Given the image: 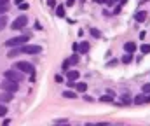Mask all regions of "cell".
<instances>
[{
    "mask_svg": "<svg viewBox=\"0 0 150 126\" xmlns=\"http://www.w3.org/2000/svg\"><path fill=\"white\" fill-rule=\"evenodd\" d=\"M122 61H124V63H131V61H133V56H129V54H127V56H124V58H122Z\"/></svg>",
    "mask_w": 150,
    "mask_h": 126,
    "instance_id": "obj_20",
    "label": "cell"
},
{
    "mask_svg": "<svg viewBox=\"0 0 150 126\" xmlns=\"http://www.w3.org/2000/svg\"><path fill=\"white\" fill-rule=\"evenodd\" d=\"M56 16H59V18L65 16V7H63V5H59V7L56 9Z\"/></svg>",
    "mask_w": 150,
    "mask_h": 126,
    "instance_id": "obj_16",
    "label": "cell"
},
{
    "mask_svg": "<svg viewBox=\"0 0 150 126\" xmlns=\"http://www.w3.org/2000/svg\"><path fill=\"white\" fill-rule=\"evenodd\" d=\"M74 4H75V0H68V2H67V5H68V7H72Z\"/></svg>",
    "mask_w": 150,
    "mask_h": 126,
    "instance_id": "obj_26",
    "label": "cell"
},
{
    "mask_svg": "<svg viewBox=\"0 0 150 126\" xmlns=\"http://www.w3.org/2000/svg\"><path fill=\"white\" fill-rule=\"evenodd\" d=\"M145 102H147V95H145V93L134 96V103H136V105H142V103H145Z\"/></svg>",
    "mask_w": 150,
    "mask_h": 126,
    "instance_id": "obj_9",
    "label": "cell"
},
{
    "mask_svg": "<svg viewBox=\"0 0 150 126\" xmlns=\"http://www.w3.org/2000/svg\"><path fill=\"white\" fill-rule=\"evenodd\" d=\"M0 100H2V102H11V100H12V93H11V91L4 93V95L0 96Z\"/></svg>",
    "mask_w": 150,
    "mask_h": 126,
    "instance_id": "obj_12",
    "label": "cell"
},
{
    "mask_svg": "<svg viewBox=\"0 0 150 126\" xmlns=\"http://www.w3.org/2000/svg\"><path fill=\"white\" fill-rule=\"evenodd\" d=\"M4 77H5V79H9V81H14V83H19V81L23 79L21 72H19L18 68H14V70H7V72L4 74Z\"/></svg>",
    "mask_w": 150,
    "mask_h": 126,
    "instance_id": "obj_4",
    "label": "cell"
},
{
    "mask_svg": "<svg viewBox=\"0 0 150 126\" xmlns=\"http://www.w3.org/2000/svg\"><path fill=\"white\" fill-rule=\"evenodd\" d=\"M5 26H7V18H5V16H2V14H0V30H4V28H5Z\"/></svg>",
    "mask_w": 150,
    "mask_h": 126,
    "instance_id": "obj_15",
    "label": "cell"
},
{
    "mask_svg": "<svg viewBox=\"0 0 150 126\" xmlns=\"http://www.w3.org/2000/svg\"><path fill=\"white\" fill-rule=\"evenodd\" d=\"M143 93L147 95V93H150V83L149 84H143Z\"/></svg>",
    "mask_w": 150,
    "mask_h": 126,
    "instance_id": "obj_22",
    "label": "cell"
},
{
    "mask_svg": "<svg viewBox=\"0 0 150 126\" xmlns=\"http://www.w3.org/2000/svg\"><path fill=\"white\" fill-rule=\"evenodd\" d=\"M142 53H143V54H149L150 53V44H143V46H142Z\"/></svg>",
    "mask_w": 150,
    "mask_h": 126,
    "instance_id": "obj_18",
    "label": "cell"
},
{
    "mask_svg": "<svg viewBox=\"0 0 150 126\" xmlns=\"http://www.w3.org/2000/svg\"><path fill=\"white\" fill-rule=\"evenodd\" d=\"M7 2H9V0H0V4H7Z\"/></svg>",
    "mask_w": 150,
    "mask_h": 126,
    "instance_id": "obj_27",
    "label": "cell"
},
{
    "mask_svg": "<svg viewBox=\"0 0 150 126\" xmlns=\"http://www.w3.org/2000/svg\"><path fill=\"white\" fill-rule=\"evenodd\" d=\"M134 19H136L138 23H143V21L147 19V12H143V11H140V12H136V14H134Z\"/></svg>",
    "mask_w": 150,
    "mask_h": 126,
    "instance_id": "obj_7",
    "label": "cell"
},
{
    "mask_svg": "<svg viewBox=\"0 0 150 126\" xmlns=\"http://www.w3.org/2000/svg\"><path fill=\"white\" fill-rule=\"evenodd\" d=\"M9 11V5L7 4H0V14H5Z\"/></svg>",
    "mask_w": 150,
    "mask_h": 126,
    "instance_id": "obj_19",
    "label": "cell"
},
{
    "mask_svg": "<svg viewBox=\"0 0 150 126\" xmlns=\"http://www.w3.org/2000/svg\"><path fill=\"white\" fill-rule=\"evenodd\" d=\"M26 23H28V18H26L25 14H21L19 18L14 19V23H12V30H19V28L26 26Z\"/></svg>",
    "mask_w": 150,
    "mask_h": 126,
    "instance_id": "obj_5",
    "label": "cell"
},
{
    "mask_svg": "<svg viewBox=\"0 0 150 126\" xmlns=\"http://www.w3.org/2000/svg\"><path fill=\"white\" fill-rule=\"evenodd\" d=\"M68 61H70V63H77V61H79V58H77V56H72Z\"/></svg>",
    "mask_w": 150,
    "mask_h": 126,
    "instance_id": "obj_25",
    "label": "cell"
},
{
    "mask_svg": "<svg viewBox=\"0 0 150 126\" xmlns=\"http://www.w3.org/2000/svg\"><path fill=\"white\" fill-rule=\"evenodd\" d=\"M79 53H87L89 51V42H82V44H79V49H77Z\"/></svg>",
    "mask_w": 150,
    "mask_h": 126,
    "instance_id": "obj_11",
    "label": "cell"
},
{
    "mask_svg": "<svg viewBox=\"0 0 150 126\" xmlns=\"http://www.w3.org/2000/svg\"><path fill=\"white\" fill-rule=\"evenodd\" d=\"M129 102H131V98H129L127 95H124V96H122V103H129Z\"/></svg>",
    "mask_w": 150,
    "mask_h": 126,
    "instance_id": "obj_23",
    "label": "cell"
},
{
    "mask_svg": "<svg viewBox=\"0 0 150 126\" xmlns=\"http://www.w3.org/2000/svg\"><path fill=\"white\" fill-rule=\"evenodd\" d=\"M42 51V47L40 46H26V44H23V46H19V53H23V54H38Z\"/></svg>",
    "mask_w": 150,
    "mask_h": 126,
    "instance_id": "obj_1",
    "label": "cell"
},
{
    "mask_svg": "<svg viewBox=\"0 0 150 126\" xmlns=\"http://www.w3.org/2000/svg\"><path fill=\"white\" fill-rule=\"evenodd\" d=\"M26 42H28V37H26V35H19V37H12V39H9L5 44H7L9 47H18V46L26 44Z\"/></svg>",
    "mask_w": 150,
    "mask_h": 126,
    "instance_id": "obj_3",
    "label": "cell"
},
{
    "mask_svg": "<svg viewBox=\"0 0 150 126\" xmlns=\"http://www.w3.org/2000/svg\"><path fill=\"white\" fill-rule=\"evenodd\" d=\"M89 32H91V35H93V37H96V39H100V37H101V32H100L98 28H89Z\"/></svg>",
    "mask_w": 150,
    "mask_h": 126,
    "instance_id": "obj_14",
    "label": "cell"
},
{
    "mask_svg": "<svg viewBox=\"0 0 150 126\" xmlns=\"http://www.w3.org/2000/svg\"><path fill=\"white\" fill-rule=\"evenodd\" d=\"M124 49L133 54V53L136 51V44H134V42H126V44H124Z\"/></svg>",
    "mask_w": 150,
    "mask_h": 126,
    "instance_id": "obj_8",
    "label": "cell"
},
{
    "mask_svg": "<svg viewBox=\"0 0 150 126\" xmlns=\"http://www.w3.org/2000/svg\"><path fill=\"white\" fill-rule=\"evenodd\" d=\"M21 2H23V0H16V4H18V5H19V4H21Z\"/></svg>",
    "mask_w": 150,
    "mask_h": 126,
    "instance_id": "obj_28",
    "label": "cell"
},
{
    "mask_svg": "<svg viewBox=\"0 0 150 126\" xmlns=\"http://www.w3.org/2000/svg\"><path fill=\"white\" fill-rule=\"evenodd\" d=\"M101 102H112V98L108 95H105V96H101Z\"/></svg>",
    "mask_w": 150,
    "mask_h": 126,
    "instance_id": "obj_24",
    "label": "cell"
},
{
    "mask_svg": "<svg viewBox=\"0 0 150 126\" xmlns=\"http://www.w3.org/2000/svg\"><path fill=\"white\" fill-rule=\"evenodd\" d=\"M75 88H77V91L84 93V91L87 89V84H86V83H77V84H75Z\"/></svg>",
    "mask_w": 150,
    "mask_h": 126,
    "instance_id": "obj_13",
    "label": "cell"
},
{
    "mask_svg": "<svg viewBox=\"0 0 150 126\" xmlns=\"http://www.w3.org/2000/svg\"><path fill=\"white\" fill-rule=\"evenodd\" d=\"M14 68H18L19 72H25V74H33V65L32 63H28V61H18L16 65H14Z\"/></svg>",
    "mask_w": 150,
    "mask_h": 126,
    "instance_id": "obj_2",
    "label": "cell"
},
{
    "mask_svg": "<svg viewBox=\"0 0 150 126\" xmlns=\"http://www.w3.org/2000/svg\"><path fill=\"white\" fill-rule=\"evenodd\" d=\"M7 114V107L5 105H0V116H5Z\"/></svg>",
    "mask_w": 150,
    "mask_h": 126,
    "instance_id": "obj_21",
    "label": "cell"
},
{
    "mask_svg": "<svg viewBox=\"0 0 150 126\" xmlns=\"http://www.w3.org/2000/svg\"><path fill=\"white\" fill-rule=\"evenodd\" d=\"M63 96H65V98H77L75 91H65V93H63Z\"/></svg>",
    "mask_w": 150,
    "mask_h": 126,
    "instance_id": "obj_17",
    "label": "cell"
},
{
    "mask_svg": "<svg viewBox=\"0 0 150 126\" xmlns=\"http://www.w3.org/2000/svg\"><path fill=\"white\" fill-rule=\"evenodd\" d=\"M67 77H68V81H77L79 79V72L77 70H68L67 72Z\"/></svg>",
    "mask_w": 150,
    "mask_h": 126,
    "instance_id": "obj_10",
    "label": "cell"
},
{
    "mask_svg": "<svg viewBox=\"0 0 150 126\" xmlns=\"http://www.w3.org/2000/svg\"><path fill=\"white\" fill-rule=\"evenodd\" d=\"M18 83H14V81H9V79H5V83H4V89L5 91H11V93H16L18 91Z\"/></svg>",
    "mask_w": 150,
    "mask_h": 126,
    "instance_id": "obj_6",
    "label": "cell"
}]
</instances>
